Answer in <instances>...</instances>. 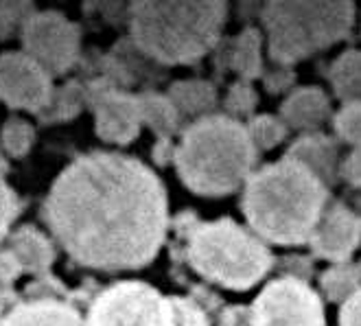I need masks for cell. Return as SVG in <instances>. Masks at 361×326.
I'll list each match as a JSON object with an SVG mask.
<instances>
[{
	"label": "cell",
	"instance_id": "6da1fadb",
	"mask_svg": "<svg viewBox=\"0 0 361 326\" xmlns=\"http://www.w3.org/2000/svg\"><path fill=\"white\" fill-rule=\"evenodd\" d=\"M42 217L79 265L99 272L140 270L166 239V188L138 158L92 151L59 173Z\"/></svg>",
	"mask_w": 361,
	"mask_h": 326
},
{
	"label": "cell",
	"instance_id": "7a4b0ae2",
	"mask_svg": "<svg viewBox=\"0 0 361 326\" xmlns=\"http://www.w3.org/2000/svg\"><path fill=\"white\" fill-rule=\"evenodd\" d=\"M329 186L289 156L254 171L245 182L241 210L261 241L300 246L329 206Z\"/></svg>",
	"mask_w": 361,
	"mask_h": 326
},
{
	"label": "cell",
	"instance_id": "3957f363",
	"mask_svg": "<svg viewBox=\"0 0 361 326\" xmlns=\"http://www.w3.org/2000/svg\"><path fill=\"white\" fill-rule=\"evenodd\" d=\"M259 149L232 116L208 114L190 123L176 149L180 180L204 198H226L252 176Z\"/></svg>",
	"mask_w": 361,
	"mask_h": 326
},
{
	"label": "cell",
	"instance_id": "277c9868",
	"mask_svg": "<svg viewBox=\"0 0 361 326\" xmlns=\"http://www.w3.org/2000/svg\"><path fill=\"white\" fill-rule=\"evenodd\" d=\"M226 3L142 0L130 7L134 47L160 64H193L217 44Z\"/></svg>",
	"mask_w": 361,
	"mask_h": 326
},
{
	"label": "cell",
	"instance_id": "5b68a950",
	"mask_svg": "<svg viewBox=\"0 0 361 326\" xmlns=\"http://www.w3.org/2000/svg\"><path fill=\"white\" fill-rule=\"evenodd\" d=\"M186 258L200 276L235 291L252 289L274 267L265 241L232 219L190 226Z\"/></svg>",
	"mask_w": 361,
	"mask_h": 326
},
{
	"label": "cell",
	"instance_id": "8992f818",
	"mask_svg": "<svg viewBox=\"0 0 361 326\" xmlns=\"http://www.w3.org/2000/svg\"><path fill=\"white\" fill-rule=\"evenodd\" d=\"M86 326H176V309L147 282L121 280L92 300Z\"/></svg>",
	"mask_w": 361,
	"mask_h": 326
},
{
	"label": "cell",
	"instance_id": "52a82bcc",
	"mask_svg": "<svg viewBox=\"0 0 361 326\" xmlns=\"http://www.w3.org/2000/svg\"><path fill=\"white\" fill-rule=\"evenodd\" d=\"M252 326H326L324 304L300 276H281L257 296Z\"/></svg>",
	"mask_w": 361,
	"mask_h": 326
},
{
	"label": "cell",
	"instance_id": "ba28073f",
	"mask_svg": "<svg viewBox=\"0 0 361 326\" xmlns=\"http://www.w3.org/2000/svg\"><path fill=\"white\" fill-rule=\"evenodd\" d=\"M25 53L51 75L68 73L81 51L79 27L59 11H31L20 29Z\"/></svg>",
	"mask_w": 361,
	"mask_h": 326
},
{
	"label": "cell",
	"instance_id": "9c48e42d",
	"mask_svg": "<svg viewBox=\"0 0 361 326\" xmlns=\"http://www.w3.org/2000/svg\"><path fill=\"white\" fill-rule=\"evenodd\" d=\"M86 105L94 112L97 136L105 143L127 145L140 134L138 95L121 90L108 77H94L86 83Z\"/></svg>",
	"mask_w": 361,
	"mask_h": 326
},
{
	"label": "cell",
	"instance_id": "30bf717a",
	"mask_svg": "<svg viewBox=\"0 0 361 326\" xmlns=\"http://www.w3.org/2000/svg\"><path fill=\"white\" fill-rule=\"evenodd\" d=\"M55 92L53 75L25 51L0 53V101L13 110L39 114Z\"/></svg>",
	"mask_w": 361,
	"mask_h": 326
},
{
	"label": "cell",
	"instance_id": "8fae6325",
	"mask_svg": "<svg viewBox=\"0 0 361 326\" xmlns=\"http://www.w3.org/2000/svg\"><path fill=\"white\" fill-rule=\"evenodd\" d=\"M309 246L317 258L342 263L361 246V215L342 202L326 206L320 224L315 226Z\"/></svg>",
	"mask_w": 361,
	"mask_h": 326
},
{
	"label": "cell",
	"instance_id": "7c38bea8",
	"mask_svg": "<svg viewBox=\"0 0 361 326\" xmlns=\"http://www.w3.org/2000/svg\"><path fill=\"white\" fill-rule=\"evenodd\" d=\"M0 326H86V320L68 302L55 298H31L18 302Z\"/></svg>",
	"mask_w": 361,
	"mask_h": 326
},
{
	"label": "cell",
	"instance_id": "4fadbf2b",
	"mask_svg": "<svg viewBox=\"0 0 361 326\" xmlns=\"http://www.w3.org/2000/svg\"><path fill=\"white\" fill-rule=\"evenodd\" d=\"M287 156L305 164L313 176L320 178L329 188L337 182L342 160H339V147L331 136L320 134V132L305 134L298 140L291 143Z\"/></svg>",
	"mask_w": 361,
	"mask_h": 326
},
{
	"label": "cell",
	"instance_id": "5bb4252c",
	"mask_svg": "<svg viewBox=\"0 0 361 326\" xmlns=\"http://www.w3.org/2000/svg\"><path fill=\"white\" fill-rule=\"evenodd\" d=\"M331 116V99L322 88H315V85L291 90L281 105V119L285 121V125L307 134L322 127Z\"/></svg>",
	"mask_w": 361,
	"mask_h": 326
},
{
	"label": "cell",
	"instance_id": "9a60e30c",
	"mask_svg": "<svg viewBox=\"0 0 361 326\" xmlns=\"http://www.w3.org/2000/svg\"><path fill=\"white\" fill-rule=\"evenodd\" d=\"M7 248L13 250V254L20 258V263H23L25 272L35 274L37 278L49 276V270L55 263V246H53V241L33 226H23V228H18L16 232H11Z\"/></svg>",
	"mask_w": 361,
	"mask_h": 326
},
{
	"label": "cell",
	"instance_id": "2e32d148",
	"mask_svg": "<svg viewBox=\"0 0 361 326\" xmlns=\"http://www.w3.org/2000/svg\"><path fill=\"white\" fill-rule=\"evenodd\" d=\"M263 35L259 29L247 27L243 29L237 40H232V44L228 49V64L230 68L239 75V79L243 81H252L263 77L265 68H263Z\"/></svg>",
	"mask_w": 361,
	"mask_h": 326
},
{
	"label": "cell",
	"instance_id": "e0dca14e",
	"mask_svg": "<svg viewBox=\"0 0 361 326\" xmlns=\"http://www.w3.org/2000/svg\"><path fill=\"white\" fill-rule=\"evenodd\" d=\"M169 101L176 105L180 116H208V112L217 105L215 85L202 79H186L176 81L166 92Z\"/></svg>",
	"mask_w": 361,
	"mask_h": 326
},
{
	"label": "cell",
	"instance_id": "ac0fdd59",
	"mask_svg": "<svg viewBox=\"0 0 361 326\" xmlns=\"http://www.w3.org/2000/svg\"><path fill=\"white\" fill-rule=\"evenodd\" d=\"M138 103H140L142 123L149 127L158 138H171L180 129L182 116L176 110V105L169 101L166 95L142 92L138 95Z\"/></svg>",
	"mask_w": 361,
	"mask_h": 326
},
{
	"label": "cell",
	"instance_id": "d6986e66",
	"mask_svg": "<svg viewBox=\"0 0 361 326\" xmlns=\"http://www.w3.org/2000/svg\"><path fill=\"white\" fill-rule=\"evenodd\" d=\"M83 107H86V83H81L79 79H71L55 88L51 103L37 114V119L44 125L66 123L79 116Z\"/></svg>",
	"mask_w": 361,
	"mask_h": 326
},
{
	"label": "cell",
	"instance_id": "ffe728a7",
	"mask_svg": "<svg viewBox=\"0 0 361 326\" xmlns=\"http://www.w3.org/2000/svg\"><path fill=\"white\" fill-rule=\"evenodd\" d=\"M335 97L344 103H361V51L348 49L331 64L329 73Z\"/></svg>",
	"mask_w": 361,
	"mask_h": 326
},
{
	"label": "cell",
	"instance_id": "44dd1931",
	"mask_svg": "<svg viewBox=\"0 0 361 326\" xmlns=\"http://www.w3.org/2000/svg\"><path fill=\"white\" fill-rule=\"evenodd\" d=\"M322 294L331 302H346L357 291H361V267L353 260H342L333 263L322 276H320Z\"/></svg>",
	"mask_w": 361,
	"mask_h": 326
},
{
	"label": "cell",
	"instance_id": "7402d4cb",
	"mask_svg": "<svg viewBox=\"0 0 361 326\" xmlns=\"http://www.w3.org/2000/svg\"><path fill=\"white\" fill-rule=\"evenodd\" d=\"M245 127H247V134H250L254 147L259 151L279 147L289 134V127L285 125V121L281 116H271V114L252 116Z\"/></svg>",
	"mask_w": 361,
	"mask_h": 326
},
{
	"label": "cell",
	"instance_id": "603a6c76",
	"mask_svg": "<svg viewBox=\"0 0 361 326\" xmlns=\"http://www.w3.org/2000/svg\"><path fill=\"white\" fill-rule=\"evenodd\" d=\"M35 143V129L29 121L11 116L0 129V145L11 158H25Z\"/></svg>",
	"mask_w": 361,
	"mask_h": 326
},
{
	"label": "cell",
	"instance_id": "cb8c5ba5",
	"mask_svg": "<svg viewBox=\"0 0 361 326\" xmlns=\"http://www.w3.org/2000/svg\"><path fill=\"white\" fill-rule=\"evenodd\" d=\"M335 136L353 147L361 145V103H344L333 116Z\"/></svg>",
	"mask_w": 361,
	"mask_h": 326
},
{
	"label": "cell",
	"instance_id": "d4e9b609",
	"mask_svg": "<svg viewBox=\"0 0 361 326\" xmlns=\"http://www.w3.org/2000/svg\"><path fill=\"white\" fill-rule=\"evenodd\" d=\"M259 105V95L254 90L252 81H235L226 95V110L235 116H252Z\"/></svg>",
	"mask_w": 361,
	"mask_h": 326
},
{
	"label": "cell",
	"instance_id": "484cf974",
	"mask_svg": "<svg viewBox=\"0 0 361 326\" xmlns=\"http://www.w3.org/2000/svg\"><path fill=\"white\" fill-rule=\"evenodd\" d=\"M31 11H35L31 3H0V40L23 29Z\"/></svg>",
	"mask_w": 361,
	"mask_h": 326
},
{
	"label": "cell",
	"instance_id": "4316f807",
	"mask_svg": "<svg viewBox=\"0 0 361 326\" xmlns=\"http://www.w3.org/2000/svg\"><path fill=\"white\" fill-rule=\"evenodd\" d=\"M20 212V198L16 191L7 184V180L0 176V243L5 241L11 224Z\"/></svg>",
	"mask_w": 361,
	"mask_h": 326
},
{
	"label": "cell",
	"instance_id": "83f0119b",
	"mask_svg": "<svg viewBox=\"0 0 361 326\" xmlns=\"http://www.w3.org/2000/svg\"><path fill=\"white\" fill-rule=\"evenodd\" d=\"M171 302L176 309V326H208V318L197 302L180 296H171Z\"/></svg>",
	"mask_w": 361,
	"mask_h": 326
},
{
	"label": "cell",
	"instance_id": "f1b7e54d",
	"mask_svg": "<svg viewBox=\"0 0 361 326\" xmlns=\"http://www.w3.org/2000/svg\"><path fill=\"white\" fill-rule=\"evenodd\" d=\"M263 83H265V90L269 95H283V92H291V88L295 85V73L287 66H276L263 73Z\"/></svg>",
	"mask_w": 361,
	"mask_h": 326
},
{
	"label": "cell",
	"instance_id": "f546056e",
	"mask_svg": "<svg viewBox=\"0 0 361 326\" xmlns=\"http://www.w3.org/2000/svg\"><path fill=\"white\" fill-rule=\"evenodd\" d=\"M25 274V267L20 258L9 248H0V285H9Z\"/></svg>",
	"mask_w": 361,
	"mask_h": 326
},
{
	"label": "cell",
	"instance_id": "4dcf8cb0",
	"mask_svg": "<svg viewBox=\"0 0 361 326\" xmlns=\"http://www.w3.org/2000/svg\"><path fill=\"white\" fill-rule=\"evenodd\" d=\"M339 178L353 188H361V145L353 147L350 154L339 164Z\"/></svg>",
	"mask_w": 361,
	"mask_h": 326
},
{
	"label": "cell",
	"instance_id": "1f68e13d",
	"mask_svg": "<svg viewBox=\"0 0 361 326\" xmlns=\"http://www.w3.org/2000/svg\"><path fill=\"white\" fill-rule=\"evenodd\" d=\"M339 326H361V291L348 298L339 311Z\"/></svg>",
	"mask_w": 361,
	"mask_h": 326
},
{
	"label": "cell",
	"instance_id": "d6a6232c",
	"mask_svg": "<svg viewBox=\"0 0 361 326\" xmlns=\"http://www.w3.org/2000/svg\"><path fill=\"white\" fill-rule=\"evenodd\" d=\"M219 326H252V315L247 307H228L221 318H219Z\"/></svg>",
	"mask_w": 361,
	"mask_h": 326
},
{
	"label": "cell",
	"instance_id": "836d02e7",
	"mask_svg": "<svg viewBox=\"0 0 361 326\" xmlns=\"http://www.w3.org/2000/svg\"><path fill=\"white\" fill-rule=\"evenodd\" d=\"M176 145L171 143V138H158V143L154 145V151H152V158L156 164L164 167L169 162H176Z\"/></svg>",
	"mask_w": 361,
	"mask_h": 326
},
{
	"label": "cell",
	"instance_id": "e575fe53",
	"mask_svg": "<svg viewBox=\"0 0 361 326\" xmlns=\"http://www.w3.org/2000/svg\"><path fill=\"white\" fill-rule=\"evenodd\" d=\"M18 304V294L9 285H0V322Z\"/></svg>",
	"mask_w": 361,
	"mask_h": 326
},
{
	"label": "cell",
	"instance_id": "d590c367",
	"mask_svg": "<svg viewBox=\"0 0 361 326\" xmlns=\"http://www.w3.org/2000/svg\"><path fill=\"white\" fill-rule=\"evenodd\" d=\"M7 173H9V162H7V158L3 156V154H0V176H7Z\"/></svg>",
	"mask_w": 361,
	"mask_h": 326
},
{
	"label": "cell",
	"instance_id": "8d00e7d4",
	"mask_svg": "<svg viewBox=\"0 0 361 326\" xmlns=\"http://www.w3.org/2000/svg\"><path fill=\"white\" fill-rule=\"evenodd\" d=\"M359 267H361V260H359Z\"/></svg>",
	"mask_w": 361,
	"mask_h": 326
}]
</instances>
